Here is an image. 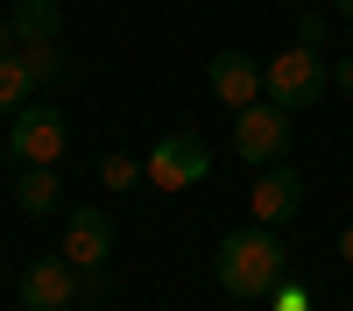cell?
I'll use <instances>...</instances> for the list:
<instances>
[{"label":"cell","mask_w":353,"mask_h":311,"mask_svg":"<svg viewBox=\"0 0 353 311\" xmlns=\"http://www.w3.org/2000/svg\"><path fill=\"white\" fill-rule=\"evenodd\" d=\"M283 241H276V226H261V219H248V226H233V234L219 241V254H212V276H219V290L233 297V304H248V297H269L276 283H283Z\"/></svg>","instance_id":"1"},{"label":"cell","mask_w":353,"mask_h":311,"mask_svg":"<svg viewBox=\"0 0 353 311\" xmlns=\"http://www.w3.org/2000/svg\"><path fill=\"white\" fill-rule=\"evenodd\" d=\"M261 92H269L283 113H304V106H318L332 92V64L318 50H304V43H290L283 57H269L261 64Z\"/></svg>","instance_id":"2"},{"label":"cell","mask_w":353,"mask_h":311,"mask_svg":"<svg viewBox=\"0 0 353 311\" xmlns=\"http://www.w3.org/2000/svg\"><path fill=\"white\" fill-rule=\"evenodd\" d=\"M64 141H71V121L57 106H36L28 99L21 113H8V141H0V156H8L14 170H28V163H57L64 156Z\"/></svg>","instance_id":"3"},{"label":"cell","mask_w":353,"mask_h":311,"mask_svg":"<svg viewBox=\"0 0 353 311\" xmlns=\"http://www.w3.org/2000/svg\"><path fill=\"white\" fill-rule=\"evenodd\" d=\"M141 170H149L156 191H191V184H205V170H212V149H205L191 128H176V134H163L156 149L141 156Z\"/></svg>","instance_id":"4"},{"label":"cell","mask_w":353,"mask_h":311,"mask_svg":"<svg viewBox=\"0 0 353 311\" xmlns=\"http://www.w3.org/2000/svg\"><path fill=\"white\" fill-rule=\"evenodd\" d=\"M283 149H290V113L276 106V99H254V106H241L233 113V156L241 163H283Z\"/></svg>","instance_id":"5"},{"label":"cell","mask_w":353,"mask_h":311,"mask_svg":"<svg viewBox=\"0 0 353 311\" xmlns=\"http://www.w3.org/2000/svg\"><path fill=\"white\" fill-rule=\"evenodd\" d=\"M248 212L261 226H283V219H297L304 212V177L290 163H261V177L248 184Z\"/></svg>","instance_id":"6"},{"label":"cell","mask_w":353,"mask_h":311,"mask_svg":"<svg viewBox=\"0 0 353 311\" xmlns=\"http://www.w3.org/2000/svg\"><path fill=\"white\" fill-rule=\"evenodd\" d=\"M21 304L28 311H71L78 304V269L64 254H36V262L21 269Z\"/></svg>","instance_id":"7"},{"label":"cell","mask_w":353,"mask_h":311,"mask_svg":"<svg viewBox=\"0 0 353 311\" xmlns=\"http://www.w3.org/2000/svg\"><path fill=\"white\" fill-rule=\"evenodd\" d=\"M64 254L71 269H99L106 254H113V219L99 212V205H71V219H64Z\"/></svg>","instance_id":"8"},{"label":"cell","mask_w":353,"mask_h":311,"mask_svg":"<svg viewBox=\"0 0 353 311\" xmlns=\"http://www.w3.org/2000/svg\"><path fill=\"white\" fill-rule=\"evenodd\" d=\"M205 85H212V99H219V106L241 113V106L261 99V64H254L248 50H219L212 64H205Z\"/></svg>","instance_id":"9"},{"label":"cell","mask_w":353,"mask_h":311,"mask_svg":"<svg viewBox=\"0 0 353 311\" xmlns=\"http://www.w3.org/2000/svg\"><path fill=\"white\" fill-rule=\"evenodd\" d=\"M14 205H21L28 219L64 212V177H57V163H28V170H14Z\"/></svg>","instance_id":"10"},{"label":"cell","mask_w":353,"mask_h":311,"mask_svg":"<svg viewBox=\"0 0 353 311\" xmlns=\"http://www.w3.org/2000/svg\"><path fill=\"white\" fill-rule=\"evenodd\" d=\"M14 43H57V28H64V8L57 0H14Z\"/></svg>","instance_id":"11"},{"label":"cell","mask_w":353,"mask_h":311,"mask_svg":"<svg viewBox=\"0 0 353 311\" xmlns=\"http://www.w3.org/2000/svg\"><path fill=\"white\" fill-rule=\"evenodd\" d=\"M28 92H36V78H28L21 50H8V57H0V113H21V106H28Z\"/></svg>","instance_id":"12"},{"label":"cell","mask_w":353,"mask_h":311,"mask_svg":"<svg viewBox=\"0 0 353 311\" xmlns=\"http://www.w3.org/2000/svg\"><path fill=\"white\" fill-rule=\"evenodd\" d=\"M21 64H28V78H36V85L71 78V64H64V50H57V43H21Z\"/></svg>","instance_id":"13"},{"label":"cell","mask_w":353,"mask_h":311,"mask_svg":"<svg viewBox=\"0 0 353 311\" xmlns=\"http://www.w3.org/2000/svg\"><path fill=\"white\" fill-rule=\"evenodd\" d=\"M99 184H106V191H134V184H149V170H141V156L113 149V156L99 163Z\"/></svg>","instance_id":"14"},{"label":"cell","mask_w":353,"mask_h":311,"mask_svg":"<svg viewBox=\"0 0 353 311\" xmlns=\"http://www.w3.org/2000/svg\"><path fill=\"white\" fill-rule=\"evenodd\" d=\"M113 297V276H106V262L99 269H78V304H106Z\"/></svg>","instance_id":"15"},{"label":"cell","mask_w":353,"mask_h":311,"mask_svg":"<svg viewBox=\"0 0 353 311\" xmlns=\"http://www.w3.org/2000/svg\"><path fill=\"white\" fill-rule=\"evenodd\" d=\"M276 311H311V290H304V283H276Z\"/></svg>","instance_id":"16"},{"label":"cell","mask_w":353,"mask_h":311,"mask_svg":"<svg viewBox=\"0 0 353 311\" xmlns=\"http://www.w3.org/2000/svg\"><path fill=\"white\" fill-rule=\"evenodd\" d=\"M297 43H304V50L325 43V14H304V21H297Z\"/></svg>","instance_id":"17"},{"label":"cell","mask_w":353,"mask_h":311,"mask_svg":"<svg viewBox=\"0 0 353 311\" xmlns=\"http://www.w3.org/2000/svg\"><path fill=\"white\" fill-rule=\"evenodd\" d=\"M332 92H346V99H353V57H339V64H332Z\"/></svg>","instance_id":"18"},{"label":"cell","mask_w":353,"mask_h":311,"mask_svg":"<svg viewBox=\"0 0 353 311\" xmlns=\"http://www.w3.org/2000/svg\"><path fill=\"white\" fill-rule=\"evenodd\" d=\"M339 262H346V269H353V219H346V226H339Z\"/></svg>","instance_id":"19"},{"label":"cell","mask_w":353,"mask_h":311,"mask_svg":"<svg viewBox=\"0 0 353 311\" xmlns=\"http://www.w3.org/2000/svg\"><path fill=\"white\" fill-rule=\"evenodd\" d=\"M8 50H21V43H14V21L0 14V57H8Z\"/></svg>","instance_id":"20"},{"label":"cell","mask_w":353,"mask_h":311,"mask_svg":"<svg viewBox=\"0 0 353 311\" xmlns=\"http://www.w3.org/2000/svg\"><path fill=\"white\" fill-rule=\"evenodd\" d=\"M332 8H339V14H353V0H332Z\"/></svg>","instance_id":"21"},{"label":"cell","mask_w":353,"mask_h":311,"mask_svg":"<svg viewBox=\"0 0 353 311\" xmlns=\"http://www.w3.org/2000/svg\"><path fill=\"white\" fill-rule=\"evenodd\" d=\"M14 311H28V304H14Z\"/></svg>","instance_id":"22"}]
</instances>
